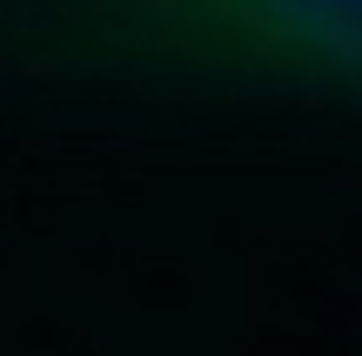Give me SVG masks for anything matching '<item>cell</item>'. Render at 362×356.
<instances>
[{
    "label": "cell",
    "instance_id": "6da1fadb",
    "mask_svg": "<svg viewBox=\"0 0 362 356\" xmlns=\"http://www.w3.org/2000/svg\"><path fill=\"white\" fill-rule=\"evenodd\" d=\"M0 108L362 134V0H0Z\"/></svg>",
    "mask_w": 362,
    "mask_h": 356
}]
</instances>
